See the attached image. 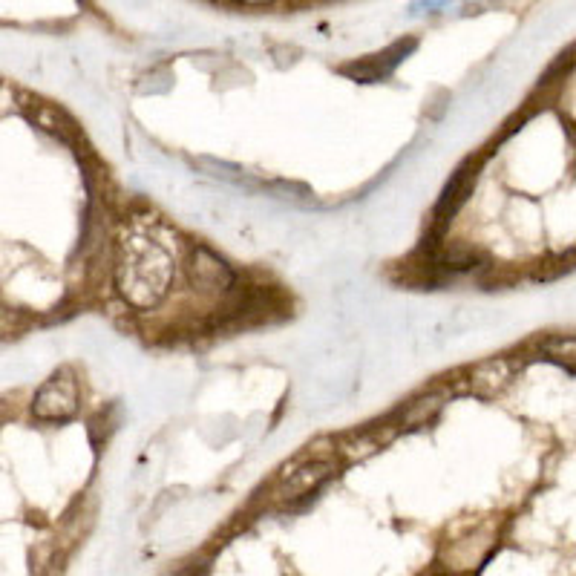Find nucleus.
Masks as SVG:
<instances>
[{
  "mask_svg": "<svg viewBox=\"0 0 576 576\" xmlns=\"http://www.w3.org/2000/svg\"><path fill=\"white\" fill-rule=\"evenodd\" d=\"M476 260H479V254H476L473 248L453 245V248L441 251L435 263L444 265V268H453V271H467V268H473V265H476Z\"/></svg>",
  "mask_w": 576,
  "mask_h": 576,
  "instance_id": "obj_8",
  "label": "nucleus"
},
{
  "mask_svg": "<svg viewBox=\"0 0 576 576\" xmlns=\"http://www.w3.org/2000/svg\"><path fill=\"white\" fill-rule=\"evenodd\" d=\"M337 470H340V458L337 456L309 458L300 453L291 464L283 467L280 481L274 487V502L294 504L300 502V499H306V496H312L314 490L329 476H335Z\"/></svg>",
  "mask_w": 576,
  "mask_h": 576,
  "instance_id": "obj_2",
  "label": "nucleus"
},
{
  "mask_svg": "<svg viewBox=\"0 0 576 576\" xmlns=\"http://www.w3.org/2000/svg\"><path fill=\"white\" fill-rule=\"evenodd\" d=\"M78 409V386L70 372H55L47 384L35 392L32 415L38 421H64Z\"/></svg>",
  "mask_w": 576,
  "mask_h": 576,
  "instance_id": "obj_3",
  "label": "nucleus"
},
{
  "mask_svg": "<svg viewBox=\"0 0 576 576\" xmlns=\"http://www.w3.org/2000/svg\"><path fill=\"white\" fill-rule=\"evenodd\" d=\"M444 407V395H424L418 401H412L407 407L401 409V421H398V430H415V427H424L427 421H432Z\"/></svg>",
  "mask_w": 576,
  "mask_h": 576,
  "instance_id": "obj_7",
  "label": "nucleus"
},
{
  "mask_svg": "<svg viewBox=\"0 0 576 576\" xmlns=\"http://www.w3.org/2000/svg\"><path fill=\"white\" fill-rule=\"evenodd\" d=\"M234 3H242V6H268L274 0H234Z\"/></svg>",
  "mask_w": 576,
  "mask_h": 576,
  "instance_id": "obj_9",
  "label": "nucleus"
},
{
  "mask_svg": "<svg viewBox=\"0 0 576 576\" xmlns=\"http://www.w3.org/2000/svg\"><path fill=\"white\" fill-rule=\"evenodd\" d=\"M415 49V41H407V44H395V47L384 52V55H372V58H366V61H360V64H352V67H346V75H352V78H358V81H378V78H386L389 72L395 70V64Z\"/></svg>",
  "mask_w": 576,
  "mask_h": 576,
  "instance_id": "obj_5",
  "label": "nucleus"
},
{
  "mask_svg": "<svg viewBox=\"0 0 576 576\" xmlns=\"http://www.w3.org/2000/svg\"><path fill=\"white\" fill-rule=\"evenodd\" d=\"M173 280V257L162 242L130 237L121 245L116 286L136 309H153L165 300Z\"/></svg>",
  "mask_w": 576,
  "mask_h": 576,
  "instance_id": "obj_1",
  "label": "nucleus"
},
{
  "mask_svg": "<svg viewBox=\"0 0 576 576\" xmlns=\"http://www.w3.org/2000/svg\"><path fill=\"white\" fill-rule=\"evenodd\" d=\"M507 378H510V363H507V360H487V363H481V366L473 369L467 389H470V392H479V395H493L499 386L507 384Z\"/></svg>",
  "mask_w": 576,
  "mask_h": 576,
  "instance_id": "obj_6",
  "label": "nucleus"
},
{
  "mask_svg": "<svg viewBox=\"0 0 576 576\" xmlns=\"http://www.w3.org/2000/svg\"><path fill=\"white\" fill-rule=\"evenodd\" d=\"M191 277L193 283H199L202 288H216V291H225V288L234 286V271H231V265H225L219 257H216L214 251H208V248H196L191 257Z\"/></svg>",
  "mask_w": 576,
  "mask_h": 576,
  "instance_id": "obj_4",
  "label": "nucleus"
}]
</instances>
